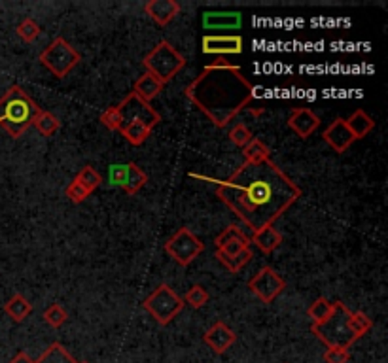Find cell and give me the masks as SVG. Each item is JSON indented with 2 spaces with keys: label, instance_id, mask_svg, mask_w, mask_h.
<instances>
[{
  "label": "cell",
  "instance_id": "1",
  "mask_svg": "<svg viewBox=\"0 0 388 363\" xmlns=\"http://www.w3.org/2000/svg\"><path fill=\"white\" fill-rule=\"evenodd\" d=\"M216 195L239 220L256 233L288 210L301 197L286 172L276 163H244L227 180L216 186Z\"/></svg>",
  "mask_w": 388,
  "mask_h": 363
},
{
  "label": "cell",
  "instance_id": "2",
  "mask_svg": "<svg viewBox=\"0 0 388 363\" xmlns=\"http://www.w3.org/2000/svg\"><path fill=\"white\" fill-rule=\"evenodd\" d=\"M186 97L211 119L214 127L222 129L251 103L254 87L239 66H204V71L186 87Z\"/></svg>",
  "mask_w": 388,
  "mask_h": 363
},
{
  "label": "cell",
  "instance_id": "3",
  "mask_svg": "<svg viewBox=\"0 0 388 363\" xmlns=\"http://www.w3.org/2000/svg\"><path fill=\"white\" fill-rule=\"evenodd\" d=\"M38 112L40 108L27 91L20 85H12L0 97V127L12 138H20L29 127H33Z\"/></svg>",
  "mask_w": 388,
  "mask_h": 363
},
{
  "label": "cell",
  "instance_id": "4",
  "mask_svg": "<svg viewBox=\"0 0 388 363\" xmlns=\"http://www.w3.org/2000/svg\"><path fill=\"white\" fill-rule=\"evenodd\" d=\"M142 66L146 72L154 74L159 82H171L178 72L186 66V57L178 52L177 47H172L171 42L161 40L154 50H151L144 59H142Z\"/></svg>",
  "mask_w": 388,
  "mask_h": 363
},
{
  "label": "cell",
  "instance_id": "5",
  "mask_svg": "<svg viewBox=\"0 0 388 363\" xmlns=\"http://www.w3.org/2000/svg\"><path fill=\"white\" fill-rule=\"evenodd\" d=\"M349 311L347 306L337 301L336 311L334 314L324 322V324H316L311 327V331L315 333L316 337L320 339L328 348L331 346H341V348H349L350 344L356 343L358 339L355 337V333L349 329Z\"/></svg>",
  "mask_w": 388,
  "mask_h": 363
},
{
  "label": "cell",
  "instance_id": "6",
  "mask_svg": "<svg viewBox=\"0 0 388 363\" xmlns=\"http://www.w3.org/2000/svg\"><path fill=\"white\" fill-rule=\"evenodd\" d=\"M142 306L158 324L169 325L184 309V299L169 284H161L144 299Z\"/></svg>",
  "mask_w": 388,
  "mask_h": 363
},
{
  "label": "cell",
  "instance_id": "7",
  "mask_svg": "<svg viewBox=\"0 0 388 363\" xmlns=\"http://www.w3.org/2000/svg\"><path fill=\"white\" fill-rule=\"evenodd\" d=\"M38 61L52 72L55 78H65L68 72L80 63V53L65 38H55L40 53Z\"/></svg>",
  "mask_w": 388,
  "mask_h": 363
},
{
  "label": "cell",
  "instance_id": "8",
  "mask_svg": "<svg viewBox=\"0 0 388 363\" xmlns=\"http://www.w3.org/2000/svg\"><path fill=\"white\" fill-rule=\"evenodd\" d=\"M204 250V244L201 242L197 235H193L188 227H180L171 239L165 242V252L169 253L172 261L178 265L188 267L191 261L197 258Z\"/></svg>",
  "mask_w": 388,
  "mask_h": 363
},
{
  "label": "cell",
  "instance_id": "9",
  "mask_svg": "<svg viewBox=\"0 0 388 363\" xmlns=\"http://www.w3.org/2000/svg\"><path fill=\"white\" fill-rule=\"evenodd\" d=\"M108 180L112 186L124 189L127 195H137L146 186L148 175L137 163H124V165H110Z\"/></svg>",
  "mask_w": 388,
  "mask_h": 363
},
{
  "label": "cell",
  "instance_id": "10",
  "mask_svg": "<svg viewBox=\"0 0 388 363\" xmlns=\"http://www.w3.org/2000/svg\"><path fill=\"white\" fill-rule=\"evenodd\" d=\"M118 110L121 116V125L131 124V121H142L150 129H154L161 121V116L158 112L154 110L148 103L140 101L133 91L118 104Z\"/></svg>",
  "mask_w": 388,
  "mask_h": 363
},
{
  "label": "cell",
  "instance_id": "11",
  "mask_svg": "<svg viewBox=\"0 0 388 363\" xmlns=\"http://www.w3.org/2000/svg\"><path fill=\"white\" fill-rule=\"evenodd\" d=\"M251 292L256 295L262 303H273L286 288V280L283 276H278L271 267H263L256 272V276L248 282Z\"/></svg>",
  "mask_w": 388,
  "mask_h": 363
},
{
  "label": "cell",
  "instance_id": "12",
  "mask_svg": "<svg viewBox=\"0 0 388 363\" xmlns=\"http://www.w3.org/2000/svg\"><path fill=\"white\" fill-rule=\"evenodd\" d=\"M201 50L203 53L209 55H218V57H225V55H239L243 53L244 42L237 34H230V36H216V34H207L201 40Z\"/></svg>",
  "mask_w": 388,
  "mask_h": 363
},
{
  "label": "cell",
  "instance_id": "13",
  "mask_svg": "<svg viewBox=\"0 0 388 363\" xmlns=\"http://www.w3.org/2000/svg\"><path fill=\"white\" fill-rule=\"evenodd\" d=\"M237 341V335L224 324V322H216L211 325V329L203 335V343L211 348L214 354H224L233 346Z\"/></svg>",
  "mask_w": 388,
  "mask_h": 363
},
{
  "label": "cell",
  "instance_id": "14",
  "mask_svg": "<svg viewBox=\"0 0 388 363\" xmlns=\"http://www.w3.org/2000/svg\"><path fill=\"white\" fill-rule=\"evenodd\" d=\"M322 138L324 142L328 144L329 148L337 151V154H345L352 146V142H355V136L350 135L349 127H347L343 117H337L336 121L324 131Z\"/></svg>",
  "mask_w": 388,
  "mask_h": 363
},
{
  "label": "cell",
  "instance_id": "15",
  "mask_svg": "<svg viewBox=\"0 0 388 363\" xmlns=\"http://www.w3.org/2000/svg\"><path fill=\"white\" fill-rule=\"evenodd\" d=\"M288 127L299 138H309L320 127V117L309 108H294L288 117Z\"/></svg>",
  "mask_w": 388,
  "mask_h": 363
},
{
  "label": "cell",
  "instance_id": "16",
  "mask_svg": "<svg viewBox=\"0 0 388 363\" xmlns=\"http://www.w3.org/2000/svg\"><path fill=\"white\" fill-rule=\"evenodd\" d=\"M144 12L156 21L159 27L169 25L178 13H180V4L177 0H150L144 4Z\"/></svg>",
  "mask_w": 388,
  "mask_h": 363
},
{
  "label": "cell",
  "instance_id": "17",
  "mask_svg": "<svg viewBox=\"0 0 388 363\" xmlns=\"http://www.w3.org/2000/svg\"><path fill=\"white\" fill-rule=\"evenodd\" d=\"M243 25V15L239 12H204L203 27L207 31H235Z\"/></svg>",
  "mask_w": 388,
  "mask_h": 363
},
{
  "label": "cell",
  "instance_id": "18",
  "mask_svg": "<svg viewBox=\"0 0 388 363\" xmlns=\"http://www.w3.org/2000/svg\"><path fill=\"white\" fill-rule=\"evenodd\" d=\"M163 82H159V80L156 78L154 74H150V72H144V74L135 82L133 93H135L140 101L150 104V101H154V98L158 97L159 93L163 91Z\"/></svg>",
  "mask_w": 388,
  "mask_h": 363
},
{
  "label": "cell",
  "instance_id": "19",
  "mask_svg": "<svg viewBox=\"0 0 388 363\" xmlns=\"http://www.w3.org/2000/svg\"><path fill=\"white\" fill-rule=\"evenodd\" d=\"M345 124L349 127L350 135L355 136V140H360V138H366V136L373 131L375 127V121L373 117L369 116L368 112L364 110H356L350 114V117L345 119Z\"/></svg>",
  "mask_w": 388,
  "mask_h": 363
},
{
  "label": "cell",
  "instance_id": "20",
  "mask_svg": "<svg viewBox=\"0 0 388 363\" xmlns=\"http://www.w3.org/2000/svg\"><path fill=\"white\" fill-rule=\"evenodd\" d=\"M251 242H254L263 253H271L283 244V235L278 233L273 225H267L256 231Z\"/></svg>",
  "mask_w": 388,
  "mask_h": 363
},
{
  "label": "cell",
  "instance_id": "21",
  "mask_svg": "<svg viewBox=\"0 0 388 363\" xmlns=\"http://www.w3.org/2000/svg\"><path fill=\"white\" fill-rule=\"evenodd\" d=\"M4 312H6L8 316L12 318L13 322H23L25 318L31 316V312H33V303L29 301L27 297H23L21 293H15L12 299H8L6 305H4Z\"/></svg>",
  "mask_w": 388,
  "mask_h": 363
},
{
  "label": "cell",
  "instance_id": "22",
  "mask_svg": "<svg viewBox=\"0 0 388 363\" xmlns=\"http://www.w3.org/2000/svg\"><path fill=\"white\" fill-rule=\"evenodd\" d=\"M119 133L131 146H140V144H144L150 138L151 129L142 121H131V124L121 125Z\"/></svg>",
  "mask_w": 388,
  "mask_h": 363
},
{
  "label": "cell",
  "instance_id": "23",
  "mask_svg": "<svg viewBox=\"0 0 388 363\" xmlns=\"http://www.w3.org/2000/svg\"><path fill=\"white\" fill-rule=\"evenodd\" d=\"M334 311H336V303H334V301H328L326 297H318L315 303L307 309V314H309V318L313 320V325H316L324 324V322L334 314Z\"/></svg>",
  "mask_w": 388,
  "mask_h": 363
},
{
  "label": "cell",
  "instance_id": "24",
  "mask_svg": "<svg viewBox=\"0 0 388 363\" xmlns=\"http://www.w3.org/2000/svg\"><path fill=\"white\" fill-rule=\"evenodd\" d=\"M243 154H244V163H252V165H258V163H263V161H269L271 157V151L269 148L265 146V144L260 140V138H252V142H248L246 146L243 148Z\"/></svg>",
  "mask_w": 388,
  "mask_h": 363
},
{
  "label": "cell",
  "instance_id": "25",
  "mask_svg": "<svg viewBox=\"0 0 388 363\" xmlns=\"http://www.w3.org/2000/svg\"><path fill=\"white\" fill-rule=\"evenodd\" d=\"M34 363H78V362L70 356V352L66 350L63 344L53 343L50 344V348H47L38 360H34Z\"/></svg>",
  "mask_w": 388,
  "mask_h": 363
},
{
  "label": "cell",
  "instance_id": "26",
  "mask_svg": "<svg viewBox=\"0 0 388 363\" xmlns=\"http://www.w3.org/2000/svg\"><path fill=\"white\" fill-rule=\"evenodd\" d=\"M216 258L230 272H239L244 265H246V263H248V261L252 260V258H254V255H252L251 248H246V250H243V252L237 253V255H225L224 252L216 250Z\"/></svg>",
  "mask_w": 388,
  "mask_h": 363
},
{
  "label": "cell",
  "instance_id": "27",
  "mask_svg": "<svg viewBox=\"0 0 388 363\" xmlns=\"http://www.w3.org/2000/svg\"><path fill=\"white\" fill-rule=\"evenodd\" d=\"M33 127L38 131L42 136H52L59 131L61 121L53 116V114H50V112L40 110L38 114H36V117H34Z\"/></svg>",
  "mask_w": 388,
  "mask_h": 363
},
{
  "label": "cell",
  "instance_id": "28",
  "mask_svg": "<svg viewBox=\"0 0 388 363\" xmlns=\"http://www.w3.org/2000/svg\"><path fill=\"white\" fill-rule=\"evenodd\" d=\"M371 327H373V322H371V318L366 312L358 311L349 314V329L355 333L356 339L364 337Z\"/></svg>",
  "mask_w": 388,
  "mask_h": 363
},
{
  "label": "cell",
  "instance_id": "29",
  "mask_svg": "<svg viewBox=\"0 0 388 363\" xmlns=\"http://www.w3.org/2000/svg\"><path fill=\"white\" fill-rule=\"evenodd\" d=\"M182 299H184V305H190L191 309H201L209 303V292L201 284H195L191 286Z\"/></svg>",
  "mask_w": 388,
  "mask_h": 363
},
{
  "label": "cell",
  "instance_id": "30",
  "mask_svg": "<svg viewBox=\"0 0 388 363\" xmlns=\"http://www.w3.org/2000/svg\"><path fill=\"white\" fill-rule=\"evenodd\" d=\"M76 180L80 182V184H82V186H84V188L86 189H89V191H95V189L99 188L100 186V175L99 172H97V170L93 169L91 165H86V167H84V169L80 170L78 175H76Z\"/></svg>",
  "mask_w": 388,
  "mask_h": 363
},
{
  "label": "cell",
  "instance_id": "31",
  "mask_svg": "<svg viewBox=\"0 0 388 363\" xmlns=\"http://www.w3.org/2000/svg\"><path fill=\"white\" fill-rule=\"evenodd\" d=\"M66 318H68V314H66V311L63 309V305H59V303H53V305H50L46 311H44V320H46V324L55 327V329L65 324Z\"/></svg>",
  "mask_w": 388,
  "mask_h": 363
},
{
  "label": "cell",
  "instance_id": "32",
  "mask_svg": "<svg viewBox=\"0 0 388 363\" xmlns=\"http://www.w3.org/2000/svg\"><path fill=\"white\" fill-rule=\"evenodd\" d=\"M15 31H17L21 40H25V42H34V40L40 36V31H42V29H40L36 21L31 20V17H27V20L21 21Z\"/></svg>",
  "mask_w": 388,
  "mask_h": 363
},
{
  "label": "cell",
  "instance_id": "33",
  "mask_svg": "<svg viewBox=\"0 0 388 363\" xmlns=\"http://www.w3.org/2000/svg\"><path fill=\"white\" fill-rule=\"evenodd\" d=\"M65 195L68 201L74 202V205H80V202L86 201L87 197H91V191L84 188V186H82L76 178H74V180L68 184V188H66Z\"/></svg>",
  "mask_w": 388,
  "mask_h": 363
},
{
  "label": "cell",
  "instance_id": "34",
  "mask_svg": "<svg viewBox=\"0 0 388 363\" xmlns=\"http://www.w3.org/2000/svg\"><path fill=\"white\" fill-rule=\"evenodd\" d=\"M231 240H251L246 235L239 229L237 225H230L227 229H224L222 233L218 235L216 240H214V244H216V250L218 248H222L224 244H227V242H231Z\"/></svg>",
  "mask_w": 388,
  "mask_h": 363
},
{
  "label": "cell",
  "instance_id": "35",
  "mask_svg": "<svg viewBox=\"0 0 388 363\" xmlns=\"http://www.w3.org/2000/svg\"><path fill=\"white\" fill-rule=\"evenodd\" d=\"M252 138H254V135L243 124H237L230 131V140L239 148H244L246 144L252 142Z\"/></svg>",
  "mask_w": 388,
  "mask_h": 363
},
{
  "label": "cell",
  "instance_id": "36",
  "mask_svg": "<svg viewBox=\"0 0 388 363\" xmlns=\"http://www.w3.org/2000/svg\"><path fill=\"white\" fill-rule=\"evenodd\" d=\"M100 124L105 125L106 129L110 131H119L121 127V116H119L118 106H110L100 114Z\"/></svg>",
  "mask_w": 388,
  "mask_h": 363
},
{
  "label": "cell",
  "instance_id": "37",
  "mask_svg": "<svg viewBox=\"0 0 388 363\" xmlns=\"http://www.w3.org/2000/svg\"><path fill=\"white\" fill-rule=\"evenodd\" d=\"M350 354L349 348H341V346H331L324 352V362L326 363H349Z\"/></svg>",
  "mask_w": 388,
  "mask_h": 363
},
{
  "label": "cell",
  "instance_id": "38",
  "mask_svg": "<svg viewBox=\"0 0 388 363\" xmlns=\"http://www.w3.org/2000/svg\"><path fill=\"white\" fill-rule=\"evenodd\" d=\"M10 363H34V360L25 352H20V354H15V357Z\"/></svg>",
  "mask_w": 388,
  "mask_h": 363
},
{
  "label": "cell",
  "instance_id": "39",
  "mask_svg": "<svg viewBox=\"0 0 388 363\" xmlns=\"http://www.w3.org/2000/svg\"><path fill=\"white\" fill-rule=\"evenodd\" d=\"M209 66H214V68H230V66H233V63H230L225 57H218L214 63H211Z\"/></svg>",
  "mask_w": 388,
  "mask_h": 363
},
{
  "label": "cell",
  "instance_id": "40",
  "mask_svg": "<svg viewBox=\"0 0 388 363\" xmlns=\"http://www.w3.org/2000/svg\"><path fill=\"white\" fill-rule=\"evenodd\" d=\"M78 363H86V362H78Z\"/></svg>",
  "mask_w": 388,
  "mask_h": 363
}]
</instances>
